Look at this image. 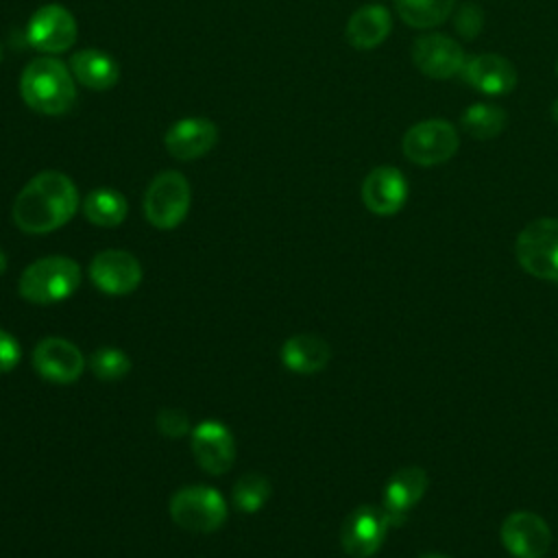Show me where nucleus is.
<instances>
[{"instance_id":"1","label":"nucleus","mask_w":558,"mask_h":558,"mask_svg":"<svg viewBox=\"0 0 558 558\" xmlns=\"http://www.w3.org/2000/svg\"><path fill=\"white\" fill-rule=\"evenodd\" d=\"M78 209V192L72 179L59 170L37 172L13 201V222L20 231L31 235L50 233Z\"/></svg>"},{"instance_id":"2","label":"nucleus","mask_w":558,"mask_h":558,"mask_svg":"<svg viewBox=\"0 0 558 558\" xmlns=\"http://www.w3.org/2000/svg\"><path fill=\"white\" fill-rule=\"evenodd\" d=\"M70 68L54 57L33 59L20 76L22 100L37 113H65L76 98V83Z\"/></svg>"},{"instance_id":"3","label":"nucleus","mask_w":558,"mask_h":558,"mask_svg":"<svg viewBox=\"0 0 558 558\" xmlns=\"http://www.w3.org/2000/svg\"><path fill=\"white\" fill-rule=\"evenodd\" d=\"M81 283V268L72 257L48 255L24 268L17 281L20 296L35 305L65 301Z\"/></svg>"},{"instance_id":"4","label":"nucleus","mask_w":558,"mask_h":558,"mask_svg":"<svg viewBox=\"0 0 558 558\" xmlns=\"http://www.w3.org/2000/svg\"><path fill=\"white\" fill-rule=\"evenodd\" d=\"M227 501L211 486H185L170 499L172 521L194 534H211L227 521Z\"/></svg>"},{"instance_id":"5","label":"nucleus","mask_w":558,"mask_h":558,"mask_svg":"<svg viewBox=\"0 0 558 558\" xmlns=\"http://www.w3.org/2000/svg\"><path fill=\"white\" fill-rule=\"evenodd\" d=\"M514 251L525 272L545 281H558V218H536L525 225Z\"/></svg>"},{"instance_id":"6","label":"nucleus","mask_w":558,"mask_h":558,"mask_svg":"<svg viewBox=\"0 0 558 558\" xmlns=\"http://www.w3.org/2000/svg\"><path fill=\"white\" fill-rule=\"evenodd\" d=\"M190 209V183L177 170L159 172L146 187L144 216L157 229L179 227Z\"/></svg>"},{"instance_id":"7","label":"nucleus","mask_w":558,"mask_h":558,"mask_svg":"<svg viewBox=\"0 0 558 558\" xmlns=\"http://www.w3.org/2000/svg\"><path fill=\"white\" fill-rule=\"evenodd\" d=\"M458 131L449 120L429 118L412 124L403 140V155L418 166H438L449 161L458 150Z\"/></svg>"},{"instance_id":"8","label":"nucleus","mask_w":558,"mask_h":558,"mask_svg":"<svg viewBox=\"0 0 558 558\" xmlns=\"http://www.w3.org/2000/svg\"><path fill=\"white\" fill-rule=\"evenodd\" d=\"M390 521L379 506H357L340 527V545L351 558H371L386 541Z\"/></svg>"},{"instance_id":"9","label":"nucleus","mask_w":558,"mask_h":558,"mask_svg":"<svg viewBox=\"0 0 558 558\" xmlns=\"http://www.w3.org/2000/svg\"><path fill=\"white\" fill-rule=\"evenodd\" d=\"M76 33L78 28L74 15L65 7L54 2L39 7L26 24L28 44L35 50L48 54L70 50L76 41Z\"/></svg>"},{"instance_id":"10","label":"nucleus","mask_w":558,"mask_h":558,"mask_svg":"<svg viewBox=\"0 0 558 558\" xmlns=\"http://www.w3.org/2000/svg\"><path fill=\"white\" fill-rule=\"evenodd\" d=\"M33 368L52 384H72L83 375L85 357L76 344L65 338L48 336L33 349Z\"/></svg>"},{"instance_id":"11","label":"nucleus","mask_w":558,"mask_h":558,"mask_svg":"<svg viewBox=\"0 0 558 558\" xmlns=\"http://www.w3.org/2000/svg\"><path fill=\"white\" fill-rule=\"evenodd\" d=\"M192 453L205 473L222 475L233 466L235 438L225 423L207 418L192 429Z\"/></svg>"},{"instance_id":"12","label":"nucleus","mask_w":558,"mask_h":558,"mask_svg":"<svg viewBox=\"0 0 558 558\" xmlns=\"http://www.w3.org/2000/svg\"><path fill=\"white\" fill-rule=\"evenodd\" d=\"M89 279L100 292L111 296H124L140 286L142 266L131 253L120 248H107L92 259Z\"/></svg>"},{"instance_id":"13","label":"nucleus","mask_w":558,"mask_h":558,"mask_svg":"<svg viewBox=\"0 0 558 558\" xmlns=\"http://www.w3.org/2000/svg\"><path fill=\"white\" fill-rule=\"evenodd\" d=\"M501 543L514 558H541L551 545L549 525L530 510H517L501 523Z\"/></svg>"},{"instance_id":"14","label":"nucleus","mask_w":558,"mask_h":558,"mask_svg":"<svg viewBox=\"0 0 558 558\" xmlns=\"http://www.w3.org/2000/svg\"><path fill=\"white\" fill-rule=\"evenodd\" d=\"M412 61L429 78H451L460 74L466 57L462 46L442 33L421 35L412 44Z\"/></svg>"},{"instance_id":"15","label":"nucleus","mask_w":558,"mask_h":558,"mask_svg":"<svg viewBox=\"0 0 558 558\" xmlns=\"http://www.w3.org/2000/svg\"><path fill=\"white\" fill-rule=\"evenodd\" d=\"M460 76L464 83L488 96H504L517 87V68L501 54L482 52L464 61Z\"/></svg>"},{"instance_id":"16","label":"nucleus","mask_w":558,"mask_h":558,"mask_svg":"<svg viewBox=\"0 0 558 558\" xmlns=\"http://www.w3.org/2000/svg\"><path fill=\"white\" fill-rule=\"evenodd\" d=\"M218 142V126L203 116L177 120L163 135L166 150L181 161L207 155Z\"/></svg>"},{"instance_id":"17","label":"nucleus","mask_w":558,"mask_h":558,"mask_svg":"<svg viewBox=\"0 0 558 558\" xmlns=\"http://www.w3.org/2000/svg\"><path fill=\"white\" fill-rule=\"evenodd\" d=\"M408 198V181L395 166L373 168L362 183V201L377 216L397 214Z\"/></svg>"},{"instance_id":"18","label":"nucleus","mask_w":558,"mask_h":558,"mask_svg":"<svg viewBox=\"0 0 558 558\" xmlns=\"http://www.w3.org/2000/svg\"><path fill=\"white\" fill-rule=\"evenodd\" d=\"M427 473L421 466H403L399 469L384 486V501L381 508L392 527L405 523L408 512L418 504L427 490Z\"/></svg>"},{"instance_id":"19","label":"nucleus","mask_w":558,"mask_h":558,"mask_svg":"<svg viewBox=\"0 0 558 558\" xmlns=\"http://www.w3.org/2000/svg\"><path fill=\"white\" fill-rule=\"evenodd\" d=\"M281 364L299 375H314L323 371L331 360V347L327 340L314 333H296L281 344Z\"/></svg>"},{"instance_id":"20","label":"nucleus","mask_w":558,"mask_h":558,"mask_svg":"<svg viewBox=\"0 0 558 558\" xmlns=\"http://www.w3.org/2000/svg\"><path fill=\"white\" fill-rule=\"evenodd\" d=\"M392 28L390 11L384 4H364L347 22V41L357 50L377 48Z\"/></svg>"},{"instance_id":"21","label":"nucleus","mask_w":558,"mask_h":558,"mask_svg":"<svg viewBox=\"0 0 558 558\" xmlns=\"http://www.w3.org/2000/svg\"><path fill=\"white\" fill-rule=\"evenodd\" d=\"M70 70L81 85L98 92L113 87L120 76L118 63L107 52L94 48H83L74 52L70 59Z\"/></svg>"},{"instance_id":"22","label":"nucleus","mask_w":558,"mask_h":558,"mask_svg":"<svg viewBox=\"0 0 558 558\" xmlns=\"http://www.w3.org/2000/svg\"><path fill=\"white\" fill-rule=\"evenodd\" d=\"M126 211H129L126 198L111 187L92 190L83 201V214L96 227H105V229L118 227L124 222Z\"/></svg>"},{"instance_id":"23","label":"nucleus","mask_w":558,"mask_h":558,"mask_svg":"<svg viewBox=\"0 0 558 558\" xmlns=\"http://www.w3.org/2000/svg\"><path fill=\"white\" fill-rule=\"evenodd\" d=\"M508 122V113L493 102H475L466 107L460 116V126L466 135L475 140H493L497 137Z\"/></svg>"},{"instance_id":"24","label":"nucleus","mask_w":558,"mask_h":558,"mask_svg":"<svg viewBox=\"0 0 558 558\" xmlns=\"http://www.w3.org/2000/svg\"><path fill=\"white\" fill-rule=\"evenodd\" d=\"M395 7L408 26L434 28L453 13L456 0H395Z\"/></svg>"},{"instance_id":"25","label":"nucleus","mask_w":558,"mask_h":558,"mask_svg":"<svg viewBox=\"0 0 558 558\" xmlns=\"http://www.w3.org/2000/svg\"><path fill=\"white\" fill-rule=\"evenodd\" d=\"M272 493V486L266 475L262 473H246L233 486V504L240 512L253 514L264 508Z\"/></svg>"},{"instance_id":"26","label":"nucleus","mask_w":558,"mask_h":558,"mask_svg":"<svg viewBox=\"0 0 558 558\" xmlns=\"http://www.w3.org/2000/svg\"><path fill=\"white\" fill-rule=\"evenodd\" d=\"M89 368L102 381H118L131 371V360L116 347H100L89 355Z\"/></svg>"},{"instance_id":"27","label":"nucleus","mask_w":558,"mask_h":558,"mask_svg":"<svg viewBox=\"0 0 558 558\" xmlns=\"http://www.w3.org/2000/svg\"><path fill=\"white\" fill-rule=\"evenodd\" d=\"M453 26L460 37L464 39H475L480 31L484 28V11L477 2H464L456 9L453 15Z\"/></svg>"},{"instance_id":"28","label":"nucleus","mask_w":558,"mask_h":558,"mask_svg":"<svg viewBox=\"0 0 558 558\" xmlns=\"http://www.w3.org/2000/svg\"><path fill=\"white\" fill-rule=\"evenodd\" d=\"M157 429L168 438H181L190 432V421L185 412L177 408H163L157 414Z\"/></svg>"},{"instance_id":"29","label":"nucleus","mask_w":558,"mask_h":558,"mask_svg":"<svg viewBox=\"0 0 558 558\" xmlns=\"http://www.w3.org/2000/svg\"><path fill=\"white\" fill-rule=\"evenodd\" d=\"M22 357L20 342L4 329H0V375L11 373Z\"/></svg>"},{"instance_id":"30","label":"nucleus","mask_w":558,"mask_h":558,"mask_svg":"<svg viewBox=\"0 0 558 558\" xmlns=\"http://www.w3.org/2000/svg\"><path fill=\"white\" fill-rule=\"evenodd\" d=\"M551 118H554V122L558 124V98L551 102Z\"/></svg>"},{"instance_id":"31","label":"nucleus","mask_w":558,"mask_h":558,"mask_svg":"<svg viewBox=\"0 0 558 558\" xmlns=\"http://www.w3.org/2000/svg\"><path fill=\"white\" fill-rule=\"evenodd\" d=\"M4 268H7V255H4V251L0 248V275L4 272Z\"/></svg>"},{"instance_id":"32","label":"nucleus","mask_w":558,"mask_h":558,"mask_svg":"<svg viewBox=\"0 0 558 558\" xmlns=\"http://www.w3.org/2000/svg\"><path fill=\"white\" fill-rule=\"evenodd\" d=\"M421 558H447V556H440V554H423Z\"/></svg>"},{"instance_id":"33","label":"nucleus","mask_w":558,"mask_h":558,"mask_svg":"<svg viewBox=\"0 0 558 558\" xmlns=\"http://www.w3.org/2000/svg\"><path fill=\"white\" fill-rule=\"evenodd\" d=\"M2 54H4V48H2V44H0V61H2Z\"/></svg>"},{"instance_id":"34","label":"nucleus","mask_w":558,"mask_h":558,"mask_svg":"<svg viewBox=\"0 0 558 558\" xmlns=\"http://www.w3.org/2000/svg\"><path fill=\"white\" fill-rule=\"evenodd\" d=\"M556 74H558V61H556Z\"/></svg>"}]
</instances>
